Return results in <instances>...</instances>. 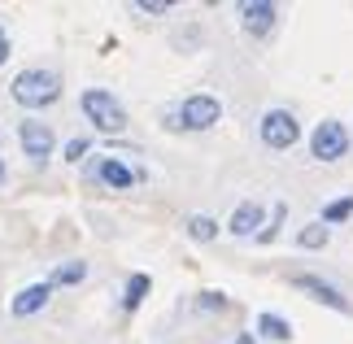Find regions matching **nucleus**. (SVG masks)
Segmentation results:
<instances>
[{
    "label": "nucleus",
    "mask_w": 353,
    "mask_h": 344,
    "mask_svg": "<svg viewBox=\"0 0 353 344\" xmlns=\"http://www.w3.org/2000/svg\"><path fill=\"white\" fill-rule=\"evenodd\" d=\"M9 96L22 109H48V105L61 101V74L57 70H44V65H31V70H22L9 83Z\"/></svg>",
    "instance_id": "1"
},
{
    "label": "nucleus",
    "mask_w": 353,
    "mask_h": 344,
    "mask_svg": "<svg viewBox=\"0 0 353 344\" xmlns=\"http://www.w3.org/2000/svg\"><path fill=\"white\" fill-rule=\"evenodd\" d=\"M79 109H83V118L101 135H118L122 127H127V109H122V101L114 92H105V88H88L83 96H79Z\"/></svg>",
    "instance_id": "2"
},
{
    "label": "nucleus",
    "mask_w": 353,
    "mask_h": 344,
    "mask_svg": "<svg viewBox=\"0 0 353 344\" xmlns=\"http://www.w3.org/2000/svg\"><path fill=\"white\" fill-rule=\"evenodd\" d=\"M219 118H223L219 96L192 92V96H183V101H179V114H170L166 122H170V131H210Z\"/></svg>",
    "instance_id": "3"
},
{
    "label": "nucleus",
    "mask_w": 353,
    "mask_h": 344,
    "mask_svg": "<svg viewBox=\"0 0 353 344\" xmlns=\"http://www.w3.org/2000/svg\"><path fill=\"white\" fill-rule=\"evenodd\" d=\"M257 140L266 148H275V153H283V148H292L301 140V122H296L292 109H266L262 122H257Z\"/></svg>",
    "instance_id": "4"
},
{
    "label": "nucleus",
    "mask_w": 353,
    "mask_h": 344,
    "mask_svg": "<svg viewBox=\"0 0 353 344\" xmlns=\"http://www.w3.org/2000/svg\"><path fill=\"white\" fill-rule=\"evenodd\" d=\"M310 153H314V161H341L349 153V131H345V122H319L314 135H310Z\"/></svg>",
    "instance_id": "5"
},
{
    "label": "nucleus",
    "mask_w": 353,
    "mask_h": 344,
    "mask_svg": "<svg viewBox=\"0 0 353 344\" xmlns=\"http://www.w3.org/2000/svg\"><path fill=\"white\" fill-rule=\"evenodd\" d=\"M18 144H22V153L31 157L35 166H44V161L52 157V148H57V135H52V127H44V122L26 118L18 127Z\"/></svg>",
    "instance_id": "6"
},
{
    "label": "nucleus",
    "mask_w": 353,
    "mask_h": 344,
    "mask_svg": "<svg viewBox=\"0 0 353 344\" xmlns=\"http://www.w3.org/2000/svg\"><path fill=\"white\" fill-rule=\"evenodd\" d=\"M275 18H279V9L270 5V0H249V5H240V26L249 35H257V39H266L275 31Z\"/></svg>",
    "instance_id": "7"
},
{
    "label": "nucleus",
    "mask_w": 353,
    "mask_h": 344,
    "mask_svg": "<svg viewBox=\"0 0 353 344\" xmlns=\"http://www.w3.org/2000/svg\"><path fill=\"white\" fill-rule=\"evenodd\" d=\"M292 283L301 287L305 296H314L319 305H327V310H341V314H349V301H345V292H341V287H332L327 279H319V274H296Z\"/></svg>",
    "instance_id": "8"
},
{
    "label": "nucleus",
    "mask_w": 353,
    "mask_h": 344,
    "mask_svg": "<svg viewBox=\"0 0 353 344\" xmlns=\"http://www.w3.org/2000/svg\"><path fill=\"white\" fill-rule=\"evenodd\" d=\"M262 223H266V210L257 201H244V205H236L232 210V218H227V231L232 236H249V240H257V231H262Z\"/></svg>",
    "instance_id": "9"
},
{
    "label": "nucleus",
    "mask_w": 353,
    "mask_h": 344,
    "mask_svg": "<svg viewBox=\"0 0 353 344\" xmlns=\"http://www.w3.org/2000/svg\"><path fill=\"white\" fill-rule=\"evenodd\" d=\"M52 301V283H31V287H22L18 296H13V318H31V314H39Z\"/></svg>",
    "instance_id": "10"
},
{
    "label": "nucleus",
    "mask_w": 353,
    "mask_h": 344,
    "mask_svg": "<svg viewBox=\"0 0 353 344\" xmlns=\"http://www.w3.org/2000/svg\"><path fill=\"white\" fill-rule=\"evenodd\" d=\"M97 174H101V183H110V188H118V192L135 188V170H131V166H122L118 157H105L101 166H97Z\"/></svg>",
    "instance_id": "11"
},
{
    "label": "nucleus",
    "mask_w": 353,
    "mask_h": 344,
    "mask_svg": "<svg viewBox=\"0 0 353 344\" xmlns=\"http://www.w3.org/2000/svg\"><path fill=\"white\" fill-rule=\"evenodd\" d=\"M257 332H262L266 340H275V344H288L292 340V327H288V318H279V314H257Z\"/></svg>",
    "instance_id": "12"
},
{
    "label": "nucleus",
    "mask_w": 353,
    "mask_h": 344,
    "mask_svg": "<svg viewBox=\"0 0 353 344\" xmlns=\"http://www.w3.org/2000/svg\"><path fill=\"white\" fill-rule=\"evenodd\" d=\"M83 279H88V261H61V266L48 274L52 287H74V283H83Z\"/></svg>",
    "instance_id": "13"
},
{
    "label": "nucleus",
    "mask_w": 353,
    "mask_h": 344,
    "mask_svg": "<svg viewBox=\"0 0 353 344\" xmlns=\"http://www.w3.org/2000/svg\"><path fill=\"white\" fill-rule=\"evenodd\" d=\"M148 287H153V279H148V274H131V279H127V292H122V310H127V314H135V310L144 305Z\"/></svg>",
    "instance_id": "14"
},
{
    "label": "nucleus",
    "mask_w": 353,
    "mask_h": 344,
    "mask_svg": "<svg viewBox=\"0 0 353 344\" xmlns=\"http://www.w3.org/2000/svg\"><path fill=\"white\" fill-rule=\"evenodd\" d=\"M349 214H353V196H336V201H327V205H323L319 223H323V227H332V223H345Z\"/></svg>",
    "instance_id": "15"
},
{
    "label": "nucleus",
    "mask_w": 353,
    "mask_h": 344,
    "mask_svg": "<svg viewBox=\"0 0 353 344\" xmlns=\"http://www.w3.org/2000/svg\"><path fill=\"white\" fill-rule=\"evenodd\" d=\"M188 236L201 240V244H210L214 236H219V223H214L210 214H192V218H188Z\"/></svg>",
    "instance_id": "16"
},
{
    "label": "nucleus",
    "mask_w": 353,
    "mask_h": 344,
    "mask_svg": "<svg viewBox=\"0 0 353 344\" xmlns=\"http://www.w3.org/2000/svg\"><path fill=\"white\" fill-rule=\"evenodd\" d=\"M327 240H332V227H323V223L296 231V244H301V249H327Z\"/></svg>",
    "instance_id": "17"
},
{
    "label": "nucleus",
    "mask_w": 353,
    "mask_h": 344,
    "mask_svg": "<svg viewBox=\"0 0 353 344\" xmlns=\"http://www.w3.org/2000/svg\"><path fill=\"white\" fill-rule=\"evenodd\" d=\"M283 218H288V205H275V214H270V227H262V231H257V244H270V240H275L279 236V227H283Z\"/></svg>",
    "instance_id": "18"
},
{
    "label": "nucleus",
    "mask_w": 353,
    "mask_h": 344,
    "mask_svg": "<svg viewBox=\"0 0 353 344\" xmlns=\"http://www.w3.org/2000/svg\"><path fill=\"white\" fill-rule=\"evenodd\" d=\"M88 140H70V144H65V161H79V157H88Z\"/></svg>",
    "instance_id": "19"
},
{
    "label": "nucleus",
    "mask_w": 353,
    "mask_h": 344,
    "mask_svg": "<svg viewBox=\"0 0 353 344\" xmlns=\"http://www.w3.org/2000/svg\"><path fill=\"white\" fill-rule=\"evenodd\" d=\"M196 305H205V310H227V301H223V292H201Z\"/></svg>",
    "instance_id": "20"
},
{
    "label": "nucleus",
    "mask_w": 353,
    "mask_h": 344,
    "mask_svg": "<svg viewBox=\"0 0 353 344\" xmlns=\"http://www.w3.org/2000/svg\"><path fill=\"white\" fill-rule=\"evenodd\" d=\"M140 9H144V13H166L170 5H166V0H144V5H140Z\"/></svg>",
    "instance_id": "21"
},
{
    "label": "nucleus",
    "mask_w": 353,
    "mask_h": 344,
    "mask_svg": "<svg viewBox=\"0 0 353 344\" xmlns=\"http://www.w3.org/2000/svg\"><path fill=\"white\" fill-rule=\"evenodd\" d=\"M5 61H9V31L0 26V65H5Z\"/></svg>",
    "instance_id": "22"
},
{
    "label": "nucleus",
    "mask_w": 353,
    "mask_h": 344,
    "mask_svg": "<svg viewBox=\"0 0 353 344\" xmlns=\"http://www.w3.org/2000/svg\"><path fill=\"white\" fill-rule=\"evenodd\" d=\"M5 179H9V170H5V161H0V188H5Z\"/></svg>",
    "instance_id": "23"
},
{
    "label": "nucleus",
    "mask_w": 353,
    "mask_h": 344,
    "mask_svg": "<svg viewBox=\"0 0 353 344\" xmlns=\"http://www.w3.org/2000/svg\"><path fill=\"white\" fill-rule=\"evenodd\" d=\"M236 344H257V340L253 336H236Z\"/></svg>",
    "instance_id": "24"
}]
</instances>
